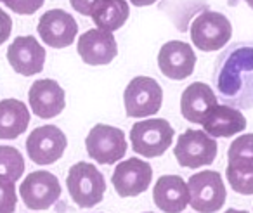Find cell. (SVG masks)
Here are the masks:
<instances>
[{
  "instance_id": "1",
  "label": "cell",
  "mask_w": 253,
  "mask_h": 213,
  "mask_svg": "<svg viewBox=\"0 0 253 213\" xmlns=\"http://www.w3.org/2000/svg\"><path fill=\"white\" fill-rule=\"evenodd\" d=\"M213 87L220 101L238 109L253 108V40L234 42L218 54Z\"/></svg>"
},
{
  "instance_id": "2",
  "label": "cell",
  "mask_w": 253,
  "mask_h": 213,
  "mask_svg": "<svg viewBox=\"0 0 253 213\" xmlns=\"http://www.w3.org/2000/svg\"><path fill=\"white\" fill-rule=\"evenodd\" d=\"M70 196L80 208H92L104 198L106 180L104 175L92 163H75L66 177Z\"/></svg>"
},
{
  "instance_id": "3",
  "label": "cell",
  "mask_w": 253,
  "mask_h": 213,
  "mask_svg": "<svg viewBox=\"0 0 253 213\" xmlns=\"http://www.w3.org/2000/svg\"><path fill=\"white\" fill-rule=\"evenodd\" d=\"M175 130L167 120L149 118L134 123L130 130L132 149L144 158H158L172 146Z\"/></svg>"
},
{
  "instance_id": "4",
  "label": "cell",
  "mask_w": 253,
  "mask_h": 213,
  "mask_svg": "<svg viewBox=\"0 0 253 213\" xmlns=\"http://www.w3.org/2000/svg\"><path fill=\"white\" fill-rule=\"evenodd\" d=\"M187 187H189V205L193 206L194 212L213 213L222 210L227 192L218 171H198L187 180Z\"/></svg>"
},
{
  "instance_id": "5",
  "label": "cell",
  "mask_w": 253,
  "mask_h": 213,
  "mask_svg": "<svg viewBox=\"0 0 253 213\" xmlns=\"http://www.w3.org/2000/svg\"><path fill=\"white\" fill-rule=\"evenodd\" d=\"M123 102L126 116L130 118L153 116L162 109L163 88L155 78L135 77L123 92Z\"/></svg>"
},
{
  "instance_id": "6",
  "label": "cell",
  "mask_w": 253,
  "mask_h": 213,
  "mask_svg": "<svg viewBox=\"0 0 253 213\" xmlns=\"http://www.w3.org/2000/svg\"><path fill=\"white\" fill-rule=\"evenodd\" d=\"M232 37L231 21L224 14L205 11L191 25V40L203 52L220 50L227 45Z\"/></svg>"
},
{
  "instance_id": "7",
  "label": "cell",
  "mask_w": 253,
  "mask_h": 213,
  "mask_svg": "<svg viewBox=\"0 0 253 213\" xmlns=\"http://www.w3.org/2000/svg\"><path fill=\"white\" fill-rule=\"evenodd\" d=\"M177 161L180 167L200 168L205 165H211L217 158V140L208 135L205 130H186L179 135L173 147Z\"/></svg>"
},
{
  "instance_id": "8",
  "label": "cell",
  "mask_w": 253,
  "mask_h": 213,
  "mask_svg": "<svg viewBox=\"0 0 253 213\" xmlns=\"http://www.w3.org/2000/svg\"><path fill=\"white\" fill-rule=\"evenodd\" d=\"M85 147L92 160L101 165H113L126 154L125 132L116 127L99 123L88 132Z\"/></svg>"
},
{
  "instance_id": "9",
  "label": "cell",
  "mask_w": 253,
  "mask_h": 213,
  "mask_svg": "<svg viewBox=\"0 0 253 213\" xmlns=\"http://www.w3.org/2000/svg\"><path fill=\"white\" fill-rule=\"evenodd\" d=\"M68 139L56 125H43L35 128L26 139V153L37 165H52L64 154Z\"/></svg>"
},
{
  "instance_id": "10",
  "label": "cell",
  "mask_w": 253,
  "mask_h": 213,
  "mask_svg": "<svg viewBox=\"0 0 253 213\" xmlns=\"http://www.w3.org/2000/svg\"><path fill=\"white\" fill-rule=\"evenodd\" d=\"M153 180V168L141 158H128L116 165L113 171V187L122 198H134L148 191Z\"/></svg>"
},
{
  "instance_id": "11",
  "label": "cell",
  "mask_w": 253,
  "mask_h": 213,
  "mask_svg": "<svg viewBox=\"0 0 253 213\" xmlns=\"http://www.w3.org/2000/svg\"><path fill=\"white\" fill-rule=\"evenodd\" d=\"M19 194L30 210H47L59 199L61 185L59 180L50 171H32L19 185Z\"/></svg>"
},
{
  "instance_id": "12",
  "label": "cell",
  "mask_w": 253,
  "mask_h": 213,
  "mask_svg": "<svg viewBox=\"0 0 253 213\" xmlns=\"http://www.w3.org/2000/svg\"><path fill=\"white\" fill-rule=\"evenodd\" d=\"M40 39L43 43L54 49H64L73 43L78 33V25L71 14H68L63 9H50L43 12V16L39 19L37 26Z\"/></svg>"
},
{
  "instance_id": "13",
  "label": "cell",
  "mask_w": 253,
  "mask_h": 213,
  "mask_svg": "<svg viewBox=\"0 0 253 213\" xmlns=\"http://www.w3.org/2000/svg\"><path fill=\"white\" fill-rule=\"evenodd\" d=\"M158 66L160 71L170 80H184L193 75L196 66V54L189 43L172 40L160 49Z\"/></svg>"
},
{
  "instance_id": "14",
  "label": "cell",
  "mask_w": 253,
  "mask_h": 213,
  "mask_svg": "<svg viewBox=\"0 0 253 213\" xmlns=\"http://www.w3.org/2000/svg\"><path fill=\"white\" fill-rule=\"evenodd\" d=\"M7 61L16 73L23 77L39 75L45 63V49L35 37H18L7 49Z\"/></svg>"
},
{
  "instance_id": "15",
  "label": "cell",
  "mask_w": 253,
  "mask_h": 213,
  "mask_svg": "<svg viewBox=\"0 0 253 213\" xmlns=\"http://www.w3.org/2000/svg\"><path fill=\"white\" fill-rule=\"evenodd\" d=\"M28 101L33 115L43 120H50L63 113L66 106V95L56 80L43 78L32 85L28 92Z\"/></svg>"
},
{
  "instance_id": "16",
  "label": "cell",
  "mask_w": 253,
  "mask_h": 213,
  "mask_svg": "<svg viewBox=\"0 0 253 213\" xmlns=\"http://www.w3.org/2000/svg\"><path fill=\"white\" fill-rule=\"evenodd\" d=\"M78 54L88 66H102L109 64L118 54V45L111 32L94 28L85 32L78 39Z\"/></svg>"
},
{
  "instance_id": "17",
  "label": "cell",
  "mask_w": 253,
  "mask_h": 213,
  "mask_svg": "<svg viewBox=\"0 0 253 213\" xmlns=\"http://www.w3.org/2000/svg\"><path fill=\"white\" fill-rule=\"evenodd\" d=\"M153 201L162 212H184L189 205V187L179 175H163L155 184Z\"/></svg>"
},
{
  "instance_id": "18",
  "label": "cell",
  "mask_w": 253,
  "mask_h": 213,
  "mask_svg": "<svg viewBox=\"0 0 253 213\" xmlns=\"http://www.w3.org/2000/svg\"><path fill=\"white\" fill-rule=\"evenodd\" d=\"M217 106V95L210 85L203 82H194L180 97V113L191 123H203L207 115Z\"/></svg>"
},
{
  "instance_id": "19",
  "label": "cell",
  "mask_w": 253,
  "mask_h": 213,
  "mask_svg": "<svg viewBox=\"0 0 253 213\" xmlns=\"http://www.w3.org/2000/svg\"><path fill=\"white\" fill-rule=\"evenodd\" d=\"M203 130L211 137H232L246 128V118L241 109L222 104L215 106L203 120Z\"/></svg>"
},
{
  "instance_id": "20",
  "label": "cell",
  "mask_w": 253,
  "mask_h": 213,
  "mask_svg": "<svg viewBox=\"0 0 253 213\" xmlns=\"http://www.w3.org/2000/svg\"><path fill=\"white\" fill-rule=\"evenodd\" d=\"M30 125V111L19 99L0 101V139L12 140L26 132Z\"/></svg>"
},
{
  "instance_id": "21",
  "label": "cell",
  "mask_w": 253,
  "mask_h": 213,
  "mask_svg": "<svg viewBox=\"0 0 253 213\" xmlns=\"http://www.w3.org/2000/svg\"><path fill=\"white\" fill-rule=\"evenodd\" d=\"M128 16H130V7L126 0H95L90 12L94 25L111 33L122 28Z\"/></svg>"
},
{
  "instance_id": "22",
  "label": "cell",
  "mask_w": 253,
  "mask_h": 213,
  "mask_svg": "<svg viewBox=\"0 0 253 213\" xmlns=\"http://www.w3.org/2000/svg\"><path fill=\"white\" fill-rule=\"evenodd\" d=\"M225 177L238 194H253V161H229Z\"/></svg>"
},
{
  "instance_id": "23",
  "label": "cell",
  "mask_w": 253,
  "mask_h": 213,
  "mask_svg": "<svg viewBox=\"0 0 253 213\" xmlns=\"http://www.w3.org/2000/svg\"><path fill=\"white\" fill-rule=\"evenodd\" d=\"M25 171L23 154L12 146H0V177L7 180H19Z\"/></svg>"
},
{
  "instance_id": "24",
  "label": "cell",
  "mask_w": 253,
  "mask_h": 213,
  "mask_svg": "<svg viewBox=\"0 0 253 213\" xmlns=\"http://www.w3.org/2000/svg\"><path fill=\"white\" fill-rule=\"evenodd\" d=\"M229 161H253V133L239 135L227 151Z\"/></svg>"
},
{
  "instance_id": "25",
  "label": "cell",
  "mask_w": 253,
  "mask_h": 213,
  "mask_svg": "<svg viewBox=\"0 0 253 213\" xmlns=\"http://www.w3.org/2000/svg\"><path fill=\"white\" fill-rule=\"evenodd\" d=\"M16 201L14 182L0 177V213H12L16 210Z\"/></svg>"
},
{
  "instance_id": "26",
  "label": "cell",
  "mask_w": 253,
  "mask_h": 213,
  "mask_svg": "<svg viewBox=\"0 0 253 213\" xmlns=\"http://www.w3.org/2000/svg\"><path fill=\"white\" fill-rule=\"evenodd\" d=\"M43 2H45V0H4V4L7 5L11 11H14L16 14H23V16L35 14L43 5Z\"/></svg>"
},
{
  "instance_id": "27",
  "label": "cell",
  "mask_w": 253,
  "mask_h": 213,
  "mask_svg": "<svg viewBox=\"0 0 253 213\" xmlns=\"http://www.w3.org/2000/svg\"><path fill=\"white\" fill-rule=\"evenodd\" d=\"M12 32V19L11 16L7 14L5 11L0 9V45L5 42V40L11 37Z\"/></svg>"
},
{
  "instance_id": "28",
  "label": "cell",
  "mask_w": 253,
  "mask_h": 213,
  "mask_svg": "<svg viewBox=\"0 0 253 213\" xmlns=\"http://www.w3.org/2000/svg\"><path fill=\"white\" fill-rule=\"evenodd\" d=\"M71 7L82 16H90L92 5L95 4V0H70Z\"/></svg>"
},
{
  "instance_id": "29",
  "label": "cell",
  "mask_w": 253,
  "mask_h": 213,
  "mask_svg": "<svg viewBox=\"0 0 253 213\" xmlns=\"http://www.w3.org/2000/svg\"><path fill=\"white\" fill-rule=\"evenodd\" d=\"M130 2L134 5H137V7H146V5H153L158 0H130Z\"/></svg>"
},
{
  "instance_id": "30",
  "label": "cell",
  "mask_w": 253,
  "mask_h": 213,
  "mask_svg": "<svg viewBox=\"0 0 253 213\" xmlns=\"http://www.w3.org/2000/svg\"><path fill=\"white\" fill-rule=\"evenodd\" d=\"M245 2H246V4H248V5H250V7H252V9H253V0H245Z\"/></svg>"
},
{
  "instance_id": "31",
  "label": "cell",
  "mask_w": 253,
  "mask_h": 213,
  "mask_svg": "<svg viewBox=\"0 0 253 213\" xmlns=\"http://www.w3.org/2000/svg\"><path fill=\"white\" fill-rule=\"evenodd\" d=\"M0 2H4V0H0Z\"/></svg>"
}]
</instances>
